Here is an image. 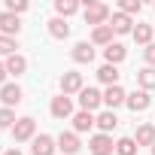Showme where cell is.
I'll return each mask as SVG.
<instances>
[{
    "instance_id": "28",
    "label": "cell",
    "mask_w": 155,
    "mask_h": 155,
    "mask_svg": "<svg viewBox=\"0 0 155 155\" xmlns=\"http://www.w3.org/2000/svg\"><path fill=\"white\" fill-rule=\"evenodd\" d=\"M18 119H15V113L9 110V107H3V110H0V128H12Z\"/></svg>"
},
{
    "instance_id": "15",
    "label": "cell",
    "mask_w": 155,
    "mask_h": 155,
    "mask_svg": "<svg viewBox=\"0 0 155 155\" xmlns=\"http://www.w3.org/2000/svg\"><path fill=\"white\" fill-rule=\"evenodd\" d=\"M110 28H113L116 34H134V21H131V15H125V12H116L113 21H110Z\"/></svg>"
},
{
    "instance_id": "22",
    "label": "cell",
    "mask_w": 155,
    "mask_h": 155,
    "mask_svg": "<svg viewBox=\"0 0 155 155\" xmlns=\"http://www.w3.org/2000/svg\"><path fill=\"white\" fill-rule=\"evenodd\" d=\"M55 12H58V18H67L73 12H79V3L76 0H55Z\"/></svg>"
},
{
    "instance_id": "12",
    "label": "cell",
    "mask_w": 155,
    "mask_h": 155,
    "mask_svg": "<svg viewBox=\"0 0 155 155\" xmlns=\"http://www.w3.org/2000/svg\"><path fill=\"white\" fill-rule=\"evenodd\" d=\"M134 113H143V110H149V104H152V97H149V91H134V94H128V101H125Z\"/></svg>"
},
{
    "instance_id": "10",
    "label": "cell",
    "mask_w": 155,
    "mask_h": 155,
    "mask_svg": "<svg viewBox=\"0 0 155 155\" xmlns=\"http://www.w3.org/2000/svg\"><path fill=\"white\" fill-rule=\"evenodd\" d=\"M70 55H73L76 64H91V61H94V46H91V43H76Z\"/></svg>"
},
{
    "instance_id": "3",
    "label": "cell",
    "mask_w": 155,
    "mask_h": 155,
    "mask_svg": "<svg viewBox=\"0 0 155 155\" xmlns=\"http://www.w3.org/2000/svg\"><path fill=\"white\" fill-rule=\"evenodd\" d=\"M34 131H37V122H34L31 116H25V119H18V122L12 125V137H15V143L34 140Z\"/></svg>"
},
{
    "instance_id": "27",
    "label": "cell",
    "mask_w": 155,
    "mask_h": 155,
    "mask_svg": "<svg viewBox=\"0 0 155 155\" xmlns=\"http://www.w3.org/2000/svg\"><path fill=\"white\" fill-rule=\"evenodd\" d=\"M15 49H18V46H15L12 37H3V34H0V55H6V58H9V55H15Z\"/></svg>"
},
{
    "instance_id": "26",
    "label": "cell",
    "mask_w": 155,
    "mask_h": 155,
    "mask_svg": "<svg viewBox=\"0 0 155 155\" xmlns=\"http://www.w3.org/2000/svg\"><path fill=\"white\" fill-rule=\"evenodd\" d=\"M152 31H155V28H149V25H137V28H134V40H137L140 46H149V43H152Z\"/></svg>"
},
{
    "instance_id": "7",
    "label": "cell",
    "mask_w": 155,
    "mask_h": 155,
    "mask_svg": "<svg viewBox=\"0 0 155 155\" xmlns=\"http://www.w3.org/2000/svg\"><path fill=\"white\" fill-rule=\"evenodd\" d=\"M0 101H3V107H9V110L18 107V104H21V88L12 85V82H9V85H0Z\"/></svg>"
},
{
    "instance_id": "14",
    "label": "cell",
    "mask_w": 155,
    "mask_h": 155,
    "mask_svg": "<svg viewBox=\"0 0 155 155\" xmlns=\"http://www.w3.org/2000/svg\"><path fill=\"white\" fill-rule=\"evenodd\" d=\"M113 28L110 25H101V28H94L91 31V46H113Z\"/></svg>"
},
{
    "instance_id": "4",
    "label": "cell",
    "mask_w": 155,
    "mask_h": 155,
    "mask_svg": "<svg viewBox=\"0 0 155 155\" xmlns=\"http://www.w3.org/2000/svg\"><path fill=\"white\" fill-rule=\"evenodd\" d=\"M88 149H91V155H113L116 152V143H113L110 134H94L88 140Z\"/></svg>"
},
{
    "instance_id": "11",
    "label": "cell",
    "mask_w": 155,
    "mask_h": 155,
    "mask_svg": "<svg viewBox=\"0 0 155 155\" xmlns=\"http://www.w3.org/2000/svg\"><path fill=\"white\" fill-rule=\"evenodd\" d=\"M58 149L67 152V155H76V152H79V137H76L73 131H61V137H58Z\"/></svg>"
},
{
    "instance_id": "33",
    "label": "cell",
    "mask_w": 155,
    "mask_h": 155,
    "mask_svg": "<svg viewBox=\"0 0 155 155\" xmlns=\"http://www.w3.org/2000/svg\"><path fill=\"white\" fill-rule=\"evenodd\" d=\"M3 155H21V152H18V149H15V146H12V149H6V152H3Z\"/></svg>"
},
{
    "instance_id": "23",
    "label": "cell",
    "mask_w": 155,
    "mask_h": 155,
    "mask_svg": "<svg viewBox=\"0 0 155 155\" xmlns=\"http://www.w3.org/2000/svg\"><path fill=\"white\" fill-rule=\"evenodd\" d=\"M28 70V61L21 58V55H9L6 58V73H12V76H21Z\"/></svg>"
},
{
    "instance_id": "21",
    "label": "cell",
    "mask_w": 155,
    "mask_h": 155,
    "mask_svg": "<svg viewBox=\"0 0 155 155\" xmlns=\"http://www.w3.org/2000/svg\"><path fill=\"white\" fill-rule=\"evenodd\" d=\"M91 125H94V116H91V113H85V110H79V113L73 116V128H76V134H85Z\"/></svg>"
},
{
    "instance_id": "19",
    "label": "cell",
    "mask_w": 155,
    "mask_h": 155,
    "mask_svg": "<svg viewBox=\"0 0 155 155\" xmlns=\"http://www.w3.org/2000/svg\"><path fill=\"white\" fill-rule=\"evenodd\" d=\"M119 76H122V73H119L113 64H104V67L97 70V79H101L107 88H110V85H119Z\"/></svg>"
},
{
    "instance_id": "18",
    "label": "cell",
    "mask_w": 155,
    "mask_h": 155,
    "mask_svg": "<svg viewBox=\"0 0 155 155\" xmlns=\"http://www.w3.org/2000/svg\"><path fill=\"white\" fill-rule=\"evenodd\" d=\"M125 55H128V52H125V46H122V43H113V46H107V49H104V58H107V64H113V67H116V64H122V61H125Z\"/></svg>"
},
{
    "instance_id": "31",
    "label": "cell",
    "mask_w": 155,
    "mask_h": 155,
    "mask_svg": "<svg viewBox=\"0 0 155 155\" xmlns=\"http://www.w3.org/2000/svg\"><path fill=\"white\" fill-rule=\"evenodd\" d=\"M143 55H146V64H149V67H155V43H149Z\"/></svg>"
},
{
    "instance_id": "13",
    "label": "cell",
    "mask_w": 155,
    "mask_h": 155,
    "mask_svg": "<svg viewBox=\"0 0 155 155\" xmlns=\"http://www.w3.org/2000/svg\"><path fill=\"white\" fill-rule=\"evenodd\" d=\"M0 31H3V37H12V34H18V31H21V21H18V15H12V12H0Z\"/></svg>"
},
{
    "instance_id": "34",
    "label": "cell",
    "mask_w": 155,
    "mask_h": 155,
    "mask_svg": "<svg viewBox=\"0 0 155 155\" xmlns=\"http://www.w3.org/2000/svg\"><path fill=\"white\" fill-rule=\"evenodd\" d=\"M152 155H155V146H152Z\"/></svg>"
},
{
    "instance_id": "20",
    "label": "cell",
    "mask_w": 155,
    "mask_h": 155,
    "mask_svg": "<svg viewBox=\"0 0 155 155\" xmlns=\"http://www.w3.org/2000/svg\"><path fill=\"white\" fill-rule=\"evenodd\" d=\"M134 140H137V146H155V125H140Z\"/></svg>"
},
{
    "instance_id": "9",
    "label": "cell",
    "mask_w": 155,
    "mask_h": 155,
    "mask_svg": "<svg viewBox=\"0 0 155 155\" xmlns=\"http://www.w3.org/2000/svg\"><path fill=\"white\" fill-rule=\"evenodd\" d=\"M55 140L49 137V134H40V137H34V146H31V152L34 155H55Z\"/></svg>"
},
{
    "instance_id": "1",
    "label": "cell",
    "mask_w": 155,
    "mask_h": 155,
    "mask_svg": "<svg viewBox=\"0 0 155 155\" xmlns=\"http://www.w3.org/2000/svg\"><path fill=\"white\" fill-rule=\"evenodd\" d=\"M82 15H85V25L101 28V25H107V18H110V6H107V3H85Z\"/></svg>"
},
{
    "instance_id": "8",
    "label": "cell",
    "mask_w": 155,
    "mask_h": 155,
    "mask_svg": "<svg viewBox=\"0 0 155 155\" xmlns=\"http://www.w3.org/2000/svg\"><path fill=\"white\" fill-rule=\"evenodd\" d=\"M128 101V94H125V88L122 85H110L107 91H104V104L110 107V110H116V107H122Z\"/></svg>"
},
{
    "instance_id": "17",
    "label": "cell",
    "mask_w": 155,
    "mask_h": 155,
    "mask_svg": "<svg viewBox=\"0 0 155 155\" xmlns=\"http://www.w3.org/2000/svg\"><path fill=\"white\" fill-rule=\"evenodd\" d=\"M49 34H52L55 40H67V37H70L67 18H49Z\"/></svg>"
},
{
    "instance_id": "30",
    "label": "cell",
    "mask_w": 155,
    "mask_h": 155,
    "mask_svg": "<svg viewBox=\"0 0 155 155\" xmlns=\"http://www.w3.org/2000/svg\"><path fill=\"white\" fill-rule=\"evenodd\" d=\"M25 9H28L25 0H9V3H6V12H12V15H18V12H25Z\"/></svg>"
},
{
    "instance_id": "24",
    "label": "cell",
    "mask_w": 155,
    "mask_h": 155,
    "mask_svg": "<svg viewBox=\"0 0 155 155\" xmlns=\"http://www.w3.org/2000/svg\"><path fill=\"white\" fill-rule=\"evenodd\" d=\"M137 82H140V88H143V91L155 88V67H143V70L137 73Z\"/></svg>"
},
{
    "instance_id": "6",
    "label": "cell",
    "mask_w": 155,
    "mask_h": 155,
    "mask_svg": "<svg viewBox=\"0 0 155 155\" xmlns=\"http://www.w3.org/2000/svg\"><path fill=\"white\" fill-rule=\"evenodd\" d=\"M52 116L55 119H70L73 116V101L67 97V94H58V97H52Z\"/></svg>"
},
{
    "instance_id": "2",
    "label": "cell",
    "mask_w": 155,
    "mask_h": 155,
    "mask_svg": "<svg viewBox=\"0 0 155 155\" xmlns=\"http://www.w3.org/2000/svg\"><path fill=\"white\" fill-rule=\"evenodd\" d=\"M85 85H82V73H76V70H67L64 76H61V94H79Z\"/></svg>"
},
{
    "instance_id": "5",
    "label": "cell",
    "mask_w": 155,
    "mask_h": 155,
    "mask_svg": "<svg viewBox=\"0 0 155 155\" xmlns=\"http://www.w3.org/2000/svg\"><path fill=\"white\" fill-rule=\"evenodd\" d=\"M101 104H104V94H101L97 88H82V91H79V107H82L85 113L97 110Z\"/></svg>"
},
{
    "instance_id": "16",
    "label": "cell",
    "mask_w": 155,
    "mask_h": 155,
    "mask_svg": "<svg viewBox=\"0 0 155 155\" xmlns=\"http://www.w3.org/2000/svg\"><path fill=\"white\" fill-rule=\"evenodd\" d=\"M94 125L101 128V134H110V131H116V128H119V119H116V113H113V110H107V113H101V116L94 119Z\"/></svg>"
},
{
    "instance_id": "29",
    "label": "cell",
    "mask_w": 155,
    "mask_h": 155,
    "mask_svg": "<svg viewBox=\"0 0 155 155\" xmlns=\"http://www.w3.org/2000/svg\"><path fill=\"white\" fill-rule=\"evenodd\" d=\"M119 6H122V12H125V15H137V12L143 9V6H140V0H122Z\"/></svg>"
},
{
    "instance_id": "25",
    "label": "cell",
    "mask_w": 155,
    "mask_h": 155,
    "mask_svg": "<svg viewBox=\"0 0 155 155\" xmlns=\"http://www.w3.org/2000/svg\"><path fill=\"white\" fill-rule=\"evenodd\" d=\"M137 149H140V146H137L134 137H122V140L116 143V152H119V155H137Z\"/></svg>"
},
{
    "instance_id": "32",
    "label": "cell",
    "mask_w": 155,
    "mask_h": 155,
    "mask_svg": "<svg viewBox=\"0 0 155 155\" xmlns=\"http://www.w3.org/2000/svg\"><path fill=\"white\" fill-rule=\"evenodd\" d=\"M6 76H9V73H6V64H3V61H0V82H3V79H6Z\"/></svg>"
}]
</instances>
